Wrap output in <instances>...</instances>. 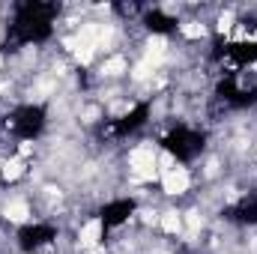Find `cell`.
<instances>
[{"label": "cell", "instance_id": "obj_1", "mask_svg": "<svg viewBox=\"0 0 257 254\" xmlns=\"http://www.w3.org/2000/svg\"><path fill=\"white\" fill-rule=\"evenodd\" d=\"M128 174L138 183H150L159 177V150L153 144H138L128 153Z\"/></svg>", "mask_w": 257, "mask_h": 254}, {"label": "cell", "instance_id": "obj_2", "mask_svg": "<svg viewBox=\"0 0 257 254\" xmlns=\"http://www.w3.org/2000/svg\"><path fill=\"white\" fill-rule=\"evenodd\" d=\"M159 180H162V191L171 194V197H180V194H186L192 189V174L183 165H171V168L159 171Z\"/></svg>", "mask_w": 257, "mask_h": 254}, {"label": "cell", "instance_id": "obj_3", "mask_svg": "<svg viewBox=\"0 0 257 254\" xmlns=\"http://www.w3.org/2000/svg\"><path fill=\"white\" fill-rule=\"evenodd\" d=\"M102 236H105V221H102V218H90V221H84L81 230H78L81 248H99Z\"/></svg>", "mask_w": 257, "mask_h": 254}, {"label": "cell", "instance_id": "obj_4", "mask_svg": "<svg viewBox=\"0 0 257 254\" xmlns=\"http://www.w3.org/2000/svg\"><path fill=\"white\" fill-rule=\"evenodd\" d=\"M3 215H6L9 224H24V221H30V203L24 197H12L3 206Z\"/></svg>", "mask_w": 257, "mask_h": 254}, {"label": "cell", "instance_id": "obj_5", "mask_svg": "<svg viewBox=\"0 0 257 254\" xmlns=\"http://www.w3.org/2000/svg\"><path fill=\"white\" fill-rule=\"evenodd\" d=\"M123 72H128V60H126V54H108L105 60H102V66H99V75L102 78H120Z\"/></svg>", "mask_w": 257, "mask_h": 254}, {"label": "cell", "instance_id": "obj_6", "mask_svg": "<svg viewBox=\"0 0 257 254\" xmlns=\"http://www.w3.org/2000/svg\"><path fill=\"white\" fill-rule=\"evenodd\" d=\"M159 227H162L168 236H180V233L186 230V224H183V212H180V209H165V212L159 215Z\"/></svg>", "mask_w": 257, "mask_h": 254}, {"label": "cell", "instance_id": "obj_7", "mask_svg": "<svg viewBox=\"0 0 257 254\" xmlns=\"http://www.w3.org/2000/svg\"><path fill=\"white\" fill-rule=\"evenodd\" d=\"M24 174H27V162H24V156H12V159H6L3 168H0V177H3L6 183H15V180H21Z\"/></svg>", "mask_w": 257, "mask_h": 254}, {"label": "cell", "instance_id": "obj_8", "mask_svg": "<svg viewBox=\"0 0 257 254\" xmlns=\"http://www.w3.org/2000/svg\"><path fill=\"white\" fill-rule=\"evenodd\" d=\"M180 33H183L186 39H203V36H206V24H203V21H183V24H180Z\"/></svg>", "mask_w": 257, "mask_h": 254}, {"label": "cell", "instance_id": "obj_9", "mask_svg": "<svg viewBox=\"0 0 257 254\" xmlns=\"http://www.w3.org/2000/svg\"><path fill=\"white\" fill-rule=\"evenodd\" d=\"M3 66H6V57H3V54H0V72H3Z\"/></svg>", "mask_w": 257, "mask_h": 254}]
</instances>
